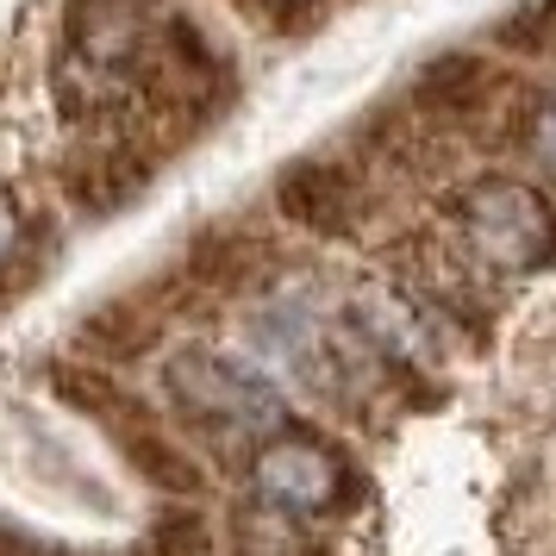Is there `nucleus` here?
<instances>
[{"instance_id": "1", "label": "nucleus", "mask_w": 556, "mask_h": 556, "mask_svg": "<svg viewBox=\"0 0 556 556\" xmlns=\"http://www.w3.org/2000/svg\"><path fill=\"white\" fill-rule=\"evenodd\" d=\"M463 231L501 269H544L556 263V206L526 181H476L463 201Z\"/></svg>"}, {"instance_id": "2", "label": "nucleus", "mask_w": 556, "mask_h": 556, "mask_svg": "<svg viewBox=\"0 0 556 556\" xmlns=\"http://www.w3.org/2000/svg\"><path fill=\"white\" fill-rule=\"evenodd\" d=\"M163 388H169V401L188 419L219 426V431H269L281 419L276 388L263 376H251L244 363L213 356V351H176L169 369H163Z\"/></svg>"}, {"instance_id": "3", "label": "nucleus", "mask_w": 556, "mask_h": 556, "mask_svg": "<svg viewBox=\"0 0 556 556\" xmlns=\"http://www.w3.org/2000/svg\"><path fill=\"white\" fill-rule=\"evenodd\" d=\"M251 488L269 506H281V513H331L344 501V456L331 444H319V438L288 431V438L256 451Z\"/></svg>"}, {"instance_id": "4", "label": "nucleus", "mask_w": 556, "mask_h": 556, "mask_svg": "<svg viewBox=\"0 0 556 556\" xmlns=\"http://www.w3.org/2000/svg\"><path fill=\"white\" fill-rule=\"evenodd\" d=\"M276 206L288 226L313 231V238H344V231H356L363 194H356L351 169H338L326 156H301L276 176Z\"/></svg>"}, {"instance_id": "5", "label": "nucleus", "mask_w": 556, "mask_h": 556, "mask_svg": "<svg viewBox=\"0 0 556 556\" xmlns=\"http://www.w3.org/2000/svg\"><path fill=\"white\" fill-rule=\"evenodd\" d=\"M144 156L119 151V144H94V151H81L63 163V188H70V201L88 206V213H113V206H126L138 188H144Z\"/></svg>"}, {"instance_id": "6", "label": "nucleus", "mask_w": 556, "mask_h": 556, "mask_svg": "<svg viewBox=\"0 0 556 556\" xmlns=\"http://www.w3.org/2000/svg\"><path fill=\"white\" fill-rule=\"evenodd\" d=\"M488 88H494L488 63L469 51H451V56H431L426 63V76L413 81V101L426 106V113H438V119H469L488 101Z\"/></svg>"}, {"instance_id": "7", "label": "nucleus", "mask_w": 556, "mask_h": 556, "mask_svg": "<svg viewBox=\"0 0 556 556\" xmlns=\"http://www.w3.org/2000/svg\"><path fill=\"white\" fill-rule=\"evenodd\" d=\"M70 38L94 63H126L144 45V13H138V0H76Z\"/></svg>"}, {"instance_id": "8", "label": "nucleus", "mask_w": 556, "mask_h": 556, "mask_svg": "<svg viewBox=\"0 0 556 556\" xmlns=\"http://www.w3.org/2000/svg\"><path fill=\"white\" fill-rule=\"evenodd\" d=\"M51 388L63 394V401L76 406V413H88V419H101L113 438H126L131 426H144V406L131 401L119 381L106 376V369H81V363H51Z\"/></svg>"}, {"instance_id": "9", "label": "nucleus", "mask_w": 556, "mask_h": 556, "mask_svg": "<svg viewBox=\"0 0 556 556\" xmlns=\"http://www.w3.org/2000/svg\"><path fill=\"white\" fill-rule=\"evenodd\" d=\"M156 331H163L156 294H126V301H106L101 313L81 326V338H88L101 356H138V351L156 344Z\"/></svg>"}, {"instance_id": "10", "label": "nucleus", "mask_w": 556, "mask_h": 556, "mask_svg": "<svg viewBox=\"0 0 556 556\" xmlns=\"http://www.w3.org/2000/svg\"><path fill=\"white\" fill-rule=\"evenodd\" d=\"M119 451H126L131 469L151 481V488H163V494H201V469H194L188 451H176L151 419H144V426H131L126 438H119Z\"/></svg>"}, {"instance_id": "11", "label": "nucleus", "mask_w": 556, "mask_h": 556, "mask_svg": "<svg viewBox=\"0 0 556 556\" xmlns=\"http://www.w3.org/2000/svg\"><path fill=\"white\" fill-rule=\"evenodd\" d=\"M251 256H256V244L244 231H206L194 244V256H188V276L206 281V288H231V281L251 276Z\"/></svg>"}, {"instance_id": "12", "label": "nucleus", "mask_w": 556, "mask_h": 556, "mask_svg": "<svg viewBox=\"0 0 556 556\" xmlns=\"http://www.w3.org/2000/svg\"><path fill=\"white\" fill-rule=\"evenodd\" d=\"M138 556H206V519L201 513H188V506L163 513V519L144 531Z\"/></svg>"}, {"instance_id": "13", "label": "nucleus", "mask_w": 556, "mask_h": 556, "mask_svg": "<svg viewBox=\"0 0 556 556\" xmlns=\"http://www.w3.org/2000/svg\"><path fill=\"white\" fill-rule=\"evenodd\" d=\"M501 38L506 51H551V38H556V0H526L513 20H501Z\"/></svg>"}, {"instance_id": "14", "label": "nucleus", "mask_w": 556, "mask_h": 556, "mask_svg": "<svg viewBox=\"0 0 556 556\" xmlns=\"http://www.w3.org/2000/svg\"><path fill=\"white\" fill-rule=\"evenodd\" d=\"M20 238H26V219H20V206H13V194H0V263L20 251Z\"/></svg>"}, {"instance_id": "15", "label": "nucleus", "mask_w": 556, "mask_h": 556, "mask_svg": "<svg viewBox=\"0 0 556 556\" xmlns=\"http://www.w3.org/2000/svg\"><path fill=\"white\" fill-rule=\"evenodd\" d=\"M256 13H263V20H269V26H301V13H306V0H251Z\"/></svg>"}, {"instance_id": "16", "label": "nucleus", "mask_w": 556, "mask_h": 556, "mask_svg": "<svg viewBox=\"0 0 556 556\" xmlns=\"http://www.w3.org/2000/svg\"><path fill=\"white\" fill-rule=\"evenodd\" d=\"M538 151L556 163V106H544V113H538Z\"/></svg>"}, {"instance_id": "17", "label": "nucleus", "mask_w": 556, "mask_h": 556, "mask_svg": "<svg viewBox=\"0 0 556 556\" xmlns=\"http://www.w3.org/2000/svg\"><path fill=\"white\" fill-rule=\"evenodd\" d=\"M0 556H56V551H38V544H20V538H0Z\"/></svg>"}]
</instances>
